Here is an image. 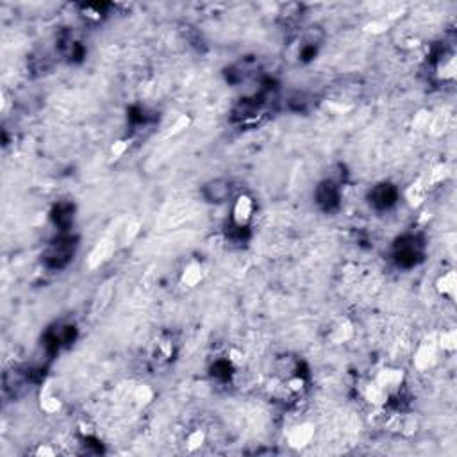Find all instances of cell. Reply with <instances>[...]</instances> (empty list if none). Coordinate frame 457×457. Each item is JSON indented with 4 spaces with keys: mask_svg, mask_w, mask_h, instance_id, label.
Segmentation results:
<instances>
[{
    "mask_svg": "<svg viewBox=\"0 0 457 457\" xmlns=\"http://www.w3.org/2000/svg\"><path fill=\"white\" fill-rule=\"evenodd\" d=\"M73 252H76V239L72 236H59L50 243V247L45 252V265L49 268L59 270L64 268L72 261Z\"/></svg>",
    "mask_w": 457,
    "mask_h": 457,
    "instance_id": "7a4b0ae2",
    "label": "cell"
},
{
    "mask_svg": "<svg viewBox=\"0 0 457 457\" xmlns=\"http://www.w3.org/2000/svg\"><path fill=\"white\" fill-rule=\"evenodd\" d=\"M213 375L218 381H229L232 374V364L231 361H227V359H218L215 364H213Z\"/></svg>",
    "mask_w": 457,
    "mask_h": 457,
    "instance_id": "9c48e42d",
    "label": "cell"
},
{
    "mask_svg": "<svg viewBox=\"0 0 457 457\" xmlns=\"http://www.w3.org/2000/svg\"><path fill=\"white\" fill-rule=\"evenodd\" d=\"M232 188L235 186L229 179H213L204 186L202 193H204V198L208 202L222 204V202H227L232 197Z\"/></svg>",
    "mask_w": 457,
    "mask_h": 457,
    "instance_id": "8992f818",
    "label": "cell"
},
{
    "mask_svg": "<svg viewBox=\"0 0 457 457\" xmlns=\"http://www.w3.org/2000/svg\"><path fill=\"white\" fill-rule=\"evenodd\" d=\"M398 201V189L389 182H382V184L374 186L368 193V202L377 211H388L393 208Z\"/></svg>",
    "mask_w": 457,
    "mask_h": 457,
    "instance_id": "3957f363",
    "label": "cell"
},
{
    "mask_svg": "<svg viewBox=\"0 0 457 457\" xmlns=\"http://www.w3.org/2000/svg\"><path fill=\"white\" fill-rule=\"evenodd\" d=\"M81 15H83L84 18L91 20V22H100V20L107 15V6L106 4L81 6Z\"/></svg>",
    "mask_w": 457,
    "mask_h": 457,
    "instance_id": "ba28073f",
    "label": "cell"
},
{
    "mask_svg": "<svg viewBox=\"0 0 457 457\" xmlns=\"http://www.w3.org/2000/svg\"><path fill=\"white\" fill-rule=\"evenodd\" d=\"M254 211H256V206H254V201L247 195H242L235 201V206H232V215H231V225L239 227V229H249L250 222L254 218Z\"/></svg>",
    "mask_w": 457,
    "mask_h": 457,
    "instance_id": "5b68a950",
    "label": "cell"
},
{
    "mask_svg": "<svg viewBox=\"0 0 457 457\" xmlns=\"http://www.w3.org/2000/svg\"><path fill=\"white\" fill-rule=\"evenodd\" d=\"M307 104H309V100H307L306 93H300V91L291 93L290 99H287V106L291 111H304Z\"/></svg>",
    "mask_w": 457,
    "mask_h": 457,
    "instance_id": "30bf717a",
    "label": "cell"
},
{
    "mask_svg": "<svg viewBox=\"0 0 457 457\" xmlns=\"http://www.w3.org/2000/svg\"><path fill=\"white\" fill-rule=\"evenodd\" d=\"M52 220L61 231H66L73 222V206L70 202H59L52 211Z\"/></svg>",
    "mask_w": 457,
    "mask_h": 457,
    "instance_id": "52a82bcc",
    "label": "cell"
},
{
    "mask_svg": "<svg viewBox=\"0 0 457 457\" xmlns=\"http://www.w3.org/2000/svg\"><path fill=\"white\" fill-rule=\"evenodd\" d=\"M425 254V243L422 238L415 235H405L397 239L393 247V257L397 265L402 268H413L423 259Z\"/></svg>",
    "mask_w": 457,
    "mask_h": 457,
    "instance_id": "6da1fadb",
    "label": "cell"
},
{
    "mask_svg": "<svg viewBox=\"0 0 457 457\" xmlns=\"http://www.w3.org/2000/svg\"><path fill=\"white\" fill-rule=\"evenodd\" d=\"M341 193L340 184L334 179H325L318 184L316 188V204L320 206V209H324L325 213H333L340 208Z\"/></svg>",
    "mask_w": 457,
    "mask_h": 457,
    "instance_id": "277c9868",
    "label": "cell"
}]
</instances>
